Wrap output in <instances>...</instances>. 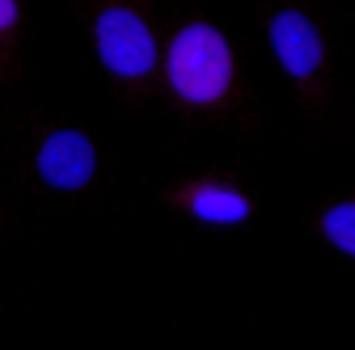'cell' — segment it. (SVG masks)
<instances>
[{
  "label": "cell",
  "instance_id": "1",
  "mask_svg": "<svg viewBox=\"0 0 355 350\" xmlns=\"http://www.w3.org/2000/svg\"><path fill=\"white\" fill-rule=\"evenodd\" d=\"M233 80V55L229 42L220 30L211 26H187L182 34L173 38L169 47V84L178 98H187L195 106L225 98Z\"/></svg>",
  "mask_w": 355,
  "mask_h": 350
},
{
  "label": "cell",
  "instance_id": "2",
  "mask_svg": "<svg viewBox=\"0 0 355 350\" xmlns=\"http://www.w3.org/2000/svg\"><path fill=\"white\" fill-rule=\"evenodd\" d=\"M98 55L114 76H144L157 64V42L136 13L106 9L98 17Z\"/></svg>",
  "mask_w": 355,
  "mask_h": 350
},
{
  "label": "cell",
  "instance_id": "3",
  "mask_svg": "<svg viewBox=\"0 0 355 350\" xmlns=\"http://www.w3.org/2000/svg\"><path fill=\"white\" fill-rule=\"evenodd\" d=\"M94 144H89L80 131H55L47 136V144L38 148V178L55 186V190H80L94 178Z\"/></svg>",
  "mask_w": 355,
  "mask_h": 350
},
{
  "label": "cell",
  "instance_id": "4",
  "mask_svg": "<svg viewBox=\"0 0 355 350\" xmlns=\"http://www.w3.org/2000/svg\"><path fill=\"white\" fill-rule=\"evenodd\" d=\"M271 47H275L279 64L288 68V76H296V80H309L322 68V34H318L313 21H309L304 13H296V9L275 13V21H271Z\"/></svg>",
  "mask_w": 355,
  "mask_h": 350
},
{
  "label": "cell",
  "instance_id": "5",
  "mask_svg": "<svg viewBox=\"0 0 355 350\" xmlns=\"http://www.w3.org/2000/svg\"><path fill=\"white\" fill-rule=\"evenodd\" d=\"M191 211L207 224H241L250 215V203L233 190H220V186H203L191 194Z\"/></svg>",
  "mask_w": 355,
  "mask_h": 350
},
{
  "label": "cell",
  "instance_id": "6",
  "mask_svg": "<svg viewBox=\"0 0 355 350\" xmlns=\"http://www.w3.org/2000/svg\"><path fill=\"white\" fill-rule=\"evenodd\" d=\"M322 232H326V241H330L334 249H343V253L355 257V203L330 207V211L322 215Z\"/></svg>",
  "mask_w": 355,
  "mask_h": 350
},
{
  "label": "cell",
  "instance_id": "7",
  "mask_svg": "<svg viewBox=\"0 0 355 350\" xmlns=\"http://www.w3.org/2000/svg\"><path fill=\"white\" fill-rule=\"evenodd\" d=\"M17 21V5H13V0H0V30H9Z\"/></svg>",
  "mask_w": 355,
  "mask_h": 350
}]
</instances>
